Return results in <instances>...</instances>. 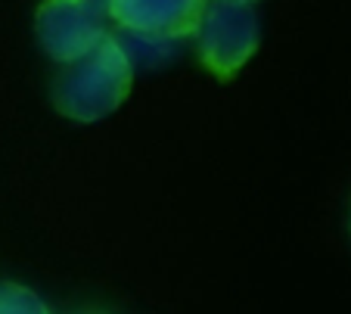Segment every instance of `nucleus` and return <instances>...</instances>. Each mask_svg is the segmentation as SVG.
Listing matches in <instances>:
<instances>
[{
  "label": "nucleus",
  "instance_id": "nucleus-6",
  "mask_svg": "<svg viewBox=\"0 0 351 314\" xmlns=\"http://www.w3.org/2000/svg\"><path fill=\"white\" fill-rule=\"evenodd\" d=\"M93 3H99V7H103V10H106V0H93Z\"/></svg>",
  "mask_w": 351,
  "mask_h": 314
},
{
  "label": "nucleus",
  "instance_id": "nucleus-7",
  "mask_svg": "<svg viewBox=\"0 0 351 314\" xmlns=\"http://www.w3.org/2000/svg\"><path fill=\"white\" fill-rule=\"evenodd\" d=\"M233 3H255V0H233Z\"/></svg>",
  "mask_w": 351,
  "mask_h": 314
},
{
  "label": "nucleus",
  "instance_id": "nucleus-2",
  "mask_svg": "<svg viewBox=\"0 0 351 314\" xmlns=\"http://www.w3.org/2000/svg\"><path fill=\"white\" fill-rule=\"evenodd\" d=\"M193 34L199 60L218 81L237 78L261 44V25L252 3L233 0H206Z\"/></svg>",
  "mask_w": 351,
  "mask_h": 314
},
{
  "label": "nucleus",
  "instance_id": "nucleus-3",
  "mask_svg": "<svg viewBox=\"0 0 351 314\" xmlns=\"http://www.w3.org/2000/svg\"><path fill=\"white\" fill-rule=\"evenodd\" d=\"M34 34L53 62H72L109 34L106 10L93 0H44L34 13Z\"/></svg>",
  "mask_w": 351,
  "mask_h": 314
},
{
  "label": "nucleus",
  "instance_id": "nucleus-5",
  "mask_svg": "<svg viewBox=\"0 0 351 314\" xmlns=\"http://www.w3.org/2000/svg\"><path fill=\"white\" fill-rule=\"evenodd\" d=\"M0 314H47V302L34 289L0 280Z\"/></svg>",
  "mask_w": 351,
  "mask_h": 314
},
{
  "label": "nucleus",
  "instance_id": "nucleus-4",
  "mask_svg": "<svg viewBox=\"0 0 351 314\" xmlns=\"http://www.w3.org/2000/svg\"><path fill=\"white\" fill-rule=\"evenodd\" d=\"M206 0H106V16H112L125 32L156 40H178L196 32Z\"/></svg>",
  "mask_w": 351,
  "mask_h": 314
},
{
  "label": "nucleus",
  "instance_id": "nucleus-1",
  "mask_svg": "<svg viewBox=\"0 0 351 314\" xmlns=\"http://www.w3.org/2000/svg\"><path fill=\"white\" fill-rule=\"evenodd\" d=\"M134 87V62L121 40L106 34L97 47L72 62H62V72L53 78L56 112L72 121L90 125L112 115L128 100Z\"/></svg>",
  "mask_w": 351,
  "mask_h": 314
}]
</instances>
